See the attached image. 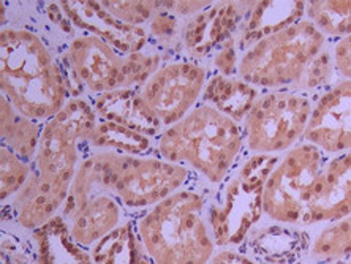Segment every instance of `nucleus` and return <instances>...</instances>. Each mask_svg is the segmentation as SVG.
I'll list each match as a JSON object with an SVG mask.
<instances>
[{
  "mask_svg": "<svg viewBox=\"0 0 351 264\" xmlns=\"http://www.w3.org/2000/svg\"><path fill=\"white\" fill-rule=\"evenodd\" d=\"M89 151H106L132 157H149L157 155V139L144 136L130 128L117 125V123L98 121L95 130L92 132L89 141L86 144Z\"/></svg>",
  "mask_w": 351,
  "mask_h": 264,
  "instance_id": "obj_24",
  "label": "nucleus"
},
{
  "mask_svg": "<svg viewBox=\"0 0 351 264\" xmlns=\"http://www.w3.org/2000/svg\"><path fill=\"white\" fill-rule=\"evenodd\" d=\"M348 215H351V151L326 157L301 226L312 228Z\"/></svg>",
  "mask_w": 351,
  "mask_h": 264,
  "instance_id": "obj_15",
  "label": "nucleus"
},
{
  "mask_svg": "<svg viewBox=\"0 0 351 264\" xmlns=\"http://www.w3.org/2000/svg\"><path fill=\"white\" fill-rule=\"evenodd\" d=\"M260 94V89L242 81L239 76L210 73L199 103L215 108L242 125Z\"/></svg>",
  "mask_w": 351,
  "mask_h": 264,
  "instance_id": "obj_20",
  "label": "nucleus"
},
{
  "mask_svg": "<svg viewBox=\"0 0 351 264\" xmlns=\"http://www.w3.org/2000/svg\"><path fill=\"white\" fill-rule=\"evenodd\" d=\"M43 122L21 114L7 97L0 98V143L25 162L34 163Z\"/></svg>",
  "mask_w": 351,
  "mask_h": 264,
  "instance_id": "obj_21",
  "label": "nucleus"
},
{
  "mask_svg": "<svg viewBox=\"0 0 351 264\" xmlns=\"http://www.w3.org/2000/svg\"><path fill=\"white\" fill-rule=\"evenodd\" d=\"M335 81H339V76L335 73L332 49L328 46L323 53L315 57L301 81L291 92L315 98L326 91L328 87H331Z\"/></svg>",
  "mask_w": 351,
  "mask_h": 264,
  "instance_id": "obj_27",
  "label": "nucleus"
},
{
  "mask_svg": "<svg viewBox=\"0 0 351 264\" xmlns=\"http://www.w3.org/2000/svg\"><path fill=\"white\" fill-rule=\"evenodd\" d=\"M201 180L184 165L171 163L156 155L132 157L116 154L111 190L130 219L143 215L176 191Z\"/></svg>",
  "mask_w": 351,
  "mask_h": 264,
  "instance_id": "obj_9",
  "label": "nucleus"
},
{
  "mask_svg": "<svg viewBox=\"0 0 351 264\" xmlns=\"http://www.w3.org/2000/svg\"><path fill=\"white\" fill-rule=\"evenodd\" d=\"M209 70L187 57L169 59L149 77L139 94L165 128L174 125L199 105Z\"/></svg>",
  "mask_w": 351,
  "mask_h": 264,
  "instance_id": "obj_11",
  "label": "nucleus"
},
{
  "mask_svg": "<svg viewBox=\"0 0 351 264\" xmlns=\"http://www.w3.org/2000/svg\"><path fill=\"white\" fill-rule=\"evenodd\" d=\"M313 98L291 91H263L242 122L247 154L282 155L304 139Z\"/></svg>",
  "mask_w": 351,
  "mask_h": 264,
  "instance_id": "obj_8",
  "label": "nucleus"
},
{
  "mask_svg": "<svg viewBox=\"0 0 351 264\" xmlns=\"http://www.w3.org/2000/svg\"><path fill=\"white\" fill-rule=\"evenodd\" d=\"M280 155L247 154L223 182L213 189L206 221L217 248L241 247L263 220V191Z\"/></svg>",
  "mask_w": 351,
  "mask_h": 264,
  "instance_id": "obj_4",
  "label": "nucleus"
},
{
  "mask_svg": "<svg viewBox=\"0 0 351 264\" xmlns=\"http://www.w3.org/2000/svg\"><path fill=\"white\" fill-rule=\"evenodd\" d=\"M254 2H213L203 12L184 19L182 57L203 62L226 40L234 37Z\"/></svg>",
  "mask_w": 351,
  "mask_h": 264,
  "instance_id": "obj_13",
  "label": "nucleus"
},
{
  "mask_svg": "<svg viewBox=\"0 0 351 264\" xmlns=\"http://www.w3.org/2000/svg\"><path fill=\"white\" fill-rule=\"evenodd\" d=\"M306 18L312 21L329 41L351 35V2H306Z\"/></svg>",
  "mask_w": 351,
  "mask_h": 264,
  "instance_id": "obj_25",
  "label": "nucleus"
},
{
  "mask_svg": "<svg viewBox=\"0 0 351 264\" xmlns=\"http://www.w3.org/2000/svg\"><path fill=\"white\" fill-rule=\"evenodd\" d=\"M302 141L324 155L351 151V80H339L313 98V111Z\"/></svg>",
  "mask_w": 351,
  "mask_h": 264,
  "instance_id": "obj_12",
  "label": "nucleus"
},
{
  "mask_svg": "<svg viewBox=\"0 0 351 264\" xmlns=\"http://www.w3.org/2000/svg\"><path fill=\"white\" fill-rule=\"evenodd\" d=\"M114 160L116 152H87L60 212L71 235L86 248L95 245L130 219L111 190Z\"/></svg>",
  "mask_w": 351,
  "mask_h": 264,
  "instance_id": "obj_6",
  "label": "nucleus"
},
{
  "mask_svg": "<svg viewBox=\"0 0 351 264\" xmlns=\"http://www.w3.org/2000/svg\"><path fill=\"white\" fill-rule=\"evenodd\" d=\"M337 264H351V258H348V260H345V261H340Z\"/></svg>",
  "mask_w": 351,
  "mask_h": 264,
  "instance_id": "obj_34",
  "label": "nucleus"
},
{
  "mask_svg": "<svg viewBox=\"0 0 351 264\" xmlns=\"http://www.w3.org/2000/svg\"><path fill=\"white\" fill-rule=\"evenodd\" d=\"M182 25L184 19L165 10L163 2H160L158 12L146 25L151 43L162 51L168 60L182 57Z\"/></svg>",
  "mask_w": 351,
  "mask_h": 264,
  "instance_id": "obj_26",
  "label": "nucleus"
},
{
  "mask_svg": "<svg viewBox=\"0 0 351 264\" xmlns=\"http://www.w3.org/2000/svg\"><path fill=\"white\" fill-rule=\"evenodd\" d=\"M108 13L122 23L146 27L158 12L160 2H100Z\"/></svg>",
  "mask_w": 351,
  "mask_h": 264,
  "instance_id": "obj_29",
  "label": "nucleus"
},
{
  "mask_svg": "<svg viewBox=\"0 0 351 264\" xmlns=\"http://www.w3.org/2000/svg\"><path fill=\"white\" fill-rule=\"evenodd\" d=\"M60 60L81 82L87 97H92L119 89H141L168 59L154 45L141 53L123 56L95 35L76 34L66 43Z\"/></svg>",
  "mask_w": 351,
  "mask_h": 264,
  "instance_id": "obj_7",
  "label": "nucleus"
},
{
  "mask_svg": "<svg viewBox=\"0 0 351 264\" xmlns=\"http://www.w3.org/2000/svg\"><path fill=\"white\" fill-rule=\"evenodd\" d=\"M326 157L317 146L306 141L282 154L263 191V220L301 226Z\"/></svg>",
  "mask_w": 351,
  "mask_h": 264,
  "instance_id": "obj_10",
  "label": "nucleus"
},
{
  "mask_svg": "<svg viewBox=\"0 0 351 264\" xmlns=\"http://www.w3.org/2000/svg\"><path fill=\"white\" fill-rule=\"evenodd\" d=\"M59 5L76 32L95 35L123 56L141 53L152 45L147 27L122 23L108 13L100 2L65 0Z\"/></svg>",
  "mask_w": 351,
  "mask_h": 264,
  "instance_id": "obj_14",
  "label": "nucleus"
},
{
  "mask_svg": "<svg viewBox=\"0 0 351 264\" xmlns=\"http://www.w3.org/2000/svg\"><path fill=\"white\" fill-rule=\"evenodd\" d=\"M0 89L21 114L43 123L71 98L49 45L35 30L13 25L0 30Z\"/></svg>",
  "mask_w": 351,
  "mask_h": 264,
  "instance_id": "obj_1",
  "label": "nucleus"
},
{
  "mask_svg": "<svg viewBox=\"0 0 351 264\" xmlns=\"http://www.w3.org/2000/svg\"><path fill=\"white\" fill-rule=\"evenodd\" d=\"M306 18V2H254L234 34L239 53Z\"/></svg>",
  "mask_w": 351,
  "mask_h": 264,
  "instance_id": "obj_19",
  "label": "nucleus"
},
{
  "mask_svg": "<svg viewBox=\"0 0 351 264\" xmlns=\"http://www.w3.org/2000/svg\"><path fill=\"white\" fill-rule=\"evenodd\" d=\"M204 182L176 191L135 219L143 245L156 264H209L219 250L206 221L210 191Z\"/></svg>",
  "mask_w": 351,
  "mask_h": 264,
  "instance_id": "obj_3",
  "label": "nucleus"
},
{
  "mask_svg": "<svg viewBox=\"0 0 351 264\" xmlns=\"http://www.w3.org/2000/svg\"><path fill=\"white\" fill-rule=\"evenodd\" d=\"M34 171V163L25 162L7 147H0V201L7 203L24 187Z\"/></svg>",
  "mask_w": 351,
  "mask_h": 264,
  "instance_id": "obj_28",
  "label": "nucleus"
},
{
  "mask_svg": "<svg viewBox=\"0 0 351 264\" xmlns=\"http://www.w3.org/2000/svg\"><path fill=\"white\" fill-rule=\"evenodd\" d=\"M157 155L184 165L201 182L217 187L247 155L244 130L223 112L199 103L182 121L165 128L157 139Z\"/></svg>",
  "mask_w": 351,
  "mask_h": 264,
  "instance_id": "obj_2",
  "label": "nucleus"
},
{
  "mask_svg": "<svg viewBox=\"0 0 351 264\" xmlns=\"http://www.w3.org/2000/svg\"><path fill=\"white\" fill-rule=\"evenodd\" d=\"M331 49L339 80H351V35L332 41Z\"/></svg>",
  "mask_w": 351,
  "mask_h": 264,
  "instance_id": "obj_31",
  "label": "nucleus"
},
{
  "mask_svg": "<svg viewBox=\"0 0 351 264\" xmlns=\"http://www.w3.org/2000/svg\"><path fill=\"white\" fill-rule=\"evenodd\" d=\"M329 43L317 25L304 18L242 53L237 76L261 92L293 91Z\"/></svg>",
  "mask_w": 351,
  "mask_h": 264,
  "instance_id": "obj_5",
  "label": "nucleus"
},
{
  "mask_svg": "<svg viewBox=\"0 0 351 264\" xmlns=\"http://www.w3.org/2000/svg\"><path fill=\"white\" fill-rule=\"evenodd\" d=\"M209 264H261L241 247L219 248Z\"/></svg>",
  "mask_w": 351,
  "mask_h": 264,
  "instance_id": "obj_32",
  "label": "nucleus"
},
{
  "mask_svg": "<svg viewBox=\"0 0 351 264\" xmlns=\"http://www.w3.org/2000/svg\"><path fill=\"white\" fill-rule=\"evenodd\" d=\"M90 253L95 264H156L139 239L135 219L92 245Z\"/></svg>",
  "mask_w": 351,
  "mask_h": 264,
  "instance_id": "obj_22",
  "label": "nucleus"
},
{
  "mask_svg": "<svg viewBox=\"0 0 351 264\" xmlns=\"http://www.w3.org/2000/svg\"><path fill=\"white\" fill-rule=\"evenodd\" d=\"M213 73L225 75V76H237V65H239L241 53L237 49L236 38L231 37L220 45L209 57Z\"/></svg>",
  "mask_w": 351,
  "mask_h": 264,
  "instance_id": "obj_30",
  "label": "nucleus"
},
{
  "mask_svg": "<svg viewBox=\"0 0 351 264\" xmlns=\"http://www.w3.org/2000/svg\"><path fill=\"white\" fill-rule=\"evenodd\" d=\"M210 3L213 2H182V0H178V2H163V7L178 18L187 19L203 12Z\"/></svg>",
  "mask_w": 351,
  "mask_h": 264,
  "instance_id": "obj_33",
  "label": "nucleus"
},
{
  "mask_svg": "<svg viewBox=\"0 0 351 264\" xmlns=\"http://www.w3.org/2000/svg\"><path fill=\"white\" fill-rule=\"evenodd\" d=\"M89 98L100 121L117 123L154 139H158L165 132L139 89H119Z\"/></svg>",
  "mask_w": 351,
  "mask_h": 264,
  "instance_id": "obj_17",
  "label": "nucleus"
},
{
  "mask_svg": "<svg viewBox=\"0 0 351 264\" xmlns=\"http://www.w3.org/2000/svg\"><path fill=\"white\" fill-rule=\"evenodd\" d=\"M311 244V228L261 221L241 248L261 264H304Z\"/></svg>",
  "mask_w": 351,
  "mask_h": 264,
  "instance_id": "obj_16",
  "label": "nucleus"
},
{
  "mask_svg": "<svg viewBox=\"0 0 351 264\" xmlns=\"http://www.w3.org/2000/svg\"><path fill=\"white\" fill-rule=\"evenodd\" d=\"M351 258V215L311 228L304 264H337Z\"/></svg>",
  "mask_w": 351,
  "mask_h": 264,
  "instance_id": "obj_23",
  "label": "nucleus"
},
{
  "mask_svg": "<svg viewBox=\"0 0 351 264\" xmlns=\"http://www.w3.org/2000/svg\"><path fill=\"white\" fill-rule=\"evenodd\" d=\"M25 241L35 264H95L90 248L75 239L62 214L25 232Z\"/></svg>",
  "mask_w": 351,
  "mask_h": 264,
  "instance_id": "obj_18",
  "label": "nucleus"
}]
</instances>
